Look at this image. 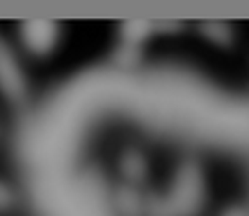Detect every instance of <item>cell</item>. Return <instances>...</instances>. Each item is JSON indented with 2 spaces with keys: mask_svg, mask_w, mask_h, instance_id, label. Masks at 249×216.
Wrapping results in <instances>:
<instances>
[{
  "mask_svg": "<svg viewBox=\"0 0 249 216\" xmlns=\"http://www.w3.org/2000/svg\"><path fill=\"white\" fill-rule=\"evenodd\" d=\"M205 198V181H202V169L193 160L183 162L174 181L172 195L167 198V209L172 216H195L202 207Z\"/></svg>",
  "mask_w": 249,
  "mask_h": 216,
  "instance_id": "1",
  "label": "cell"
},
{
  "mask_svg": "<svg viewBox=\"0 0 249 216\" xmlns=\"http://www.w3.org/2000/svg\"><path fill=\"white\" fill-rule=\"evenodd\" d=\"M0 90L7 99L21 101L26 94V80L24 73L17 64L14 54L10 52V47L0 40Z\"/></svg>",
  "mask_w": 249,
  "mask_h": 216,
  "instance_id": "2",
  "label": "cell"
},
{
  "mask_svg": "<svg viewBox=\"0 0 249 216\" xmlns=\"http://www.w3.org/2000/svg\"><path fill=\"white\" fill-rule=\"evenodd\" d=\"M59 26L54 21H26L21 26V38L26 47L36 54H47L56 42Z\"/></svg>",
  "mask_w": 249,
  "mask_h": 216,
  "instance_id": "3",
  "label": "cell"
},
{
  "mask_svg": "<svg viewBox=\"0 0 249 216\" xmlns=\"http://www.w3.org/2000/svg\"><path fill=\"white\" fill-rule=\"evenodd\" d=\"M118 209L124 216H146V202L141 200L134 188H120L118 190V198H115Z\"/></svg>",
  "mask_w": 249,
  "mask_h": 216,
  "instance_id": "4",
  "label": "cell"
},
{
  "mask_svg": "<svg viewBox=\"0 0 249 216\" xmlns=\"http://www.w3.org/2000/svg\"><path fill=\"white\" fill-rule=\"evenodd\" d=\"M151 24L148 21H127L123 24L120 33H123V42L124 45H134V47H141V42L148 38L151 33Z\"/></svg>",
  "mask_w": 249,
  "mask_h": 216,
  "instance_id": "5",
  "label": "cell"
},
{
  "mask_svg": "<svg viewBox=\"0 0 249 216\" xmlns=\"http://www.w3.org/2000/svg\"><path fill=\"white\" fill-rule=\"evenodd\" d=\"M123 174L127 176L132 183L143 181V176H146V160L139 155L137 150H129L123 158Z\"/></svg>",
  "mask_w": 249,
  "mask_h": 216,
  "instance_id": "6",
  "label": "cell"
},
{
  "mask_svg": "<svg viewBox=\"0 0 249 216\" xmlns=\"http://www.w3.org/2000/svg\"><path fill=\"white\" fill-rule=\"evenodd\" d=\"M200 31L207 36L209 40L219 42V45H228L231 38H233V31H231V26L226 21H207V24L200 26Z\"/></svg>",
  "mask_w": 249,
  "mask_h": 216,
  "instance_id": "7",
  "label": "cell"
},
{
  "mask_svg": "<svg viewBox=\"0 0 249 216\" xmlns=\"http://www.w3.org/2000/svg\"><path fill=\"white\" fill-rule=\"evenodd\" d=\"M139 54H141V47H134V45H124L118 50V54H115V59L120 61V64H124V66H132V64H137Z\"/></svg>",
  "mask_w": 249,
  "mask_h": 216,
  "instance_id": "8",
  "label": "cell"
},
{
  "mask_svg": "<svg viewBox=\"0 0 249 216\" xmlns=\"http://www.w3.org/2000/svg\"><path fill=\"white\" fill-rule=\"evenodd\" d=\"M12 202H14L12 190L7 188L5 183H0V212H5L7 207H12Z\"/></svg>",
  "mask_w": 249,
  "mask_h": 216,
  "instance_id": "9",
  "label": "cell"
},
{
  "mask_svg": "<svg viewBox=\"0 0 249 216\" xmlns=\"http://www.w3.org/2000/svg\"><path fill=\"white\" fill-rule=\"evenodd\" d=\"M223 216H247V212H245L242 207H231V209H228Z\"/></svg>",
  "mask_w": 249,
  "mask_h": 216,
  "instance_id": "10",
  "label": "cell"
}]
</instances>
